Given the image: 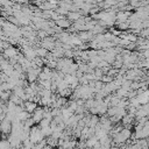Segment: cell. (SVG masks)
<instances>
[{"label":"cell","instance_id":"obj_4","mask_svg":"<svg viewBox=\"0 0 149 149\" xmlns=\"http://www.w3.org/2000/svg\"><path fill=\"white\" fill-rule=\"evenodd\" d=\"M143 65H144V68H146L147 70H149V59H147V61L143 63Z\"/></svg>","mask_w":149,"mask_h":149},{"label":"cell","instance_id":"obj_1","mask_svg":"<svg viewBox=\"0 0 149 149\" xmlns=\"http://www.w3.org/2000/svg\"><path fill=\"white\" fill-rule=\"evenodd\" d=\"M56 24H57L59 28H68V27H70L71 21L68 20V19H65V17H62V19H59V20L56 21Z\"/></svg>","mask_w":149,"mask_h":149},{"label":"cell","instance_id":"obj_3","mask_svg":"<svg viewBox=\"0 0 149 149\" xmlns=\"http://www.w3.org/2000/svg\"><path fill=\"white\" fill-rule=\"evenodd\" d=\"M26 107H27V111H28V112H34L35 108H36V104L27 102V104H26Z\"/></svg>","mask_w":149,"mask_h":149},{"label":"cell","instance_id":"obj_2","mask_svg":"<svg viewBox=\"0 0 149 149\" xmlns=\"http://www.w3.org/2000/svg\"><path fill=\"white\" fill-rule=\"evenodd\" d=\"M66 15H68V20H70V21H74V22L81 17V14H80L79 12H69Z\"/></svg>","mask_w":149,"mask_h":149}]
</instances>
